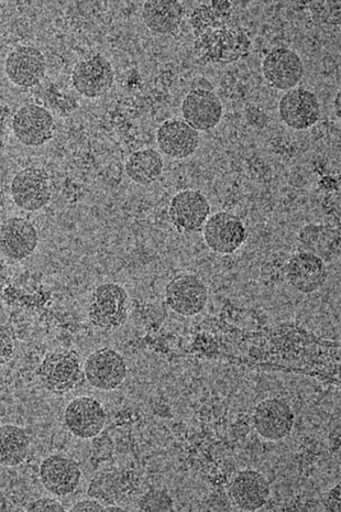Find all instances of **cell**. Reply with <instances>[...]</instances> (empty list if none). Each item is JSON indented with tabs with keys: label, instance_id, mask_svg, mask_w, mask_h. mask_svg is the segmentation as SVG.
I'll use <instances>...</instances> for the list:
<instances>
[{
	"label": "cell",
	"instance_id": "6da1fadb",
	"mask_svg": "<svg viewBox=\"0 0 341 512\" xmlns=\"http://www.w3.org/2000/svg\"><path fill=\"white\" fill-rule=\"evenodd\" d=\"M250 49L248 35L227 26L208 30L194 40V52L202 64L234 63L245 59Z\"/></svg>",
	"mask_w": 341,
	"mask_h": 512
},
{
	"label": "cell",
	"instance_id": "7a4b0ae2",
	"mask_svg": "<svg viewBox=\"0 0 341 512\" xmlns=\"http://www.w3.org/2000/svg\"><path fill=\"white\" fill-rule=\"evenodd\" d=\"M87 317L101 331L114 332L123 328L129 318L128 292L114 282L96 287L88 300Z\"/></svg>",
	"mask_w": 341,
	"mask_h": 512
},
{
	"label": "cell",
	"instance_id": "3957f363",
	"mask_svg": "<svg viewBox=\"0 0 341 512\" xmlns=\"http://www.w3.org/2000/svg\"><path fill=\"white\" fill-rule=\"evenodd\" d=\"M37 377L44 389L62 395L79 385L82 368L79 356L68 350H57L43 358Z\"/></svg>",
	"mask_w": 341,
	"mask_h": 512
},
{
	"label": "cell",
	"instance_id": "277c9868",
	"mask_svg": "<svg viewBox=\"0 0 341 512\" xmlns=\"http://www.w3.org/2000/svg\"><path fill=\"white\" fill-rule=\"evenodd\" d=\"M208 297L206 283L193 274L175 276L165 287V302L168 307L184 318L201 314L206 308Z\"/></svg>",
	"mask_w": 341,
	"mask_h": 512
},
{
	"label": "cell",
	"instance_id": "5b68a950",
	"mask_svg": "<svg viewBox=\"0 0 341 512\" xmlns=\"http://www.w3.org/2000/svg\"><path fill=\"white\" fill-rule=\"evenodd\" d=\"M204 241L218 255H233L247 241V228L239 217L229 212H217L208 217L203 227Z\"/></svg>",
	"mask_w": 341,
	"mask_h": 512
},
{
	"label": "cell",
	"instance_id": "8992f818",
	"mask_svg": "<svg viewBox=\"0 0 341 512\" xmlns=\"http://www.w3.org/2000/svg\"><path fill=\"white\" fill-rule=\"evenodd\" d=\"M84 375L93 388L113 391L124 384L128 366L125 358L113 348H99L86 358Z\"/></svg>",
	"mask_w": 341,
	"mask_h": 512
},
{
	"label": "cell",
	"instance_id": "52a82bcc",
	"mask_svg": "<svg viewBox=\"0 0 341 512\" xmlns=\"http://www.w3.org/2000/svg\"><path fill=\"white\" fill-rule=\"evenodd\" d=\"M252 421L262 439L279 442L288 438L293 431L295 415L288 402L268 398L258 403Z\"/></svg>",
	"mask_w": 341,
	"mask_h": 512
},
{
	"label": "cell",
	"instance_id": "ba28073f",
	"mask_svg": "<svg viewBox=\"0 0 341 512\" xmlns=\"http://www.w3.org/2000/svg\"><path fill=\"white\" fill-rule=\"evenodd\" d=\"M172 225L180 233H200L211 216V204L200 190L176 193L169 206Z\"/></svg>",
	"mask_w": 341,
	"mask_h": 512
},
{
	"label": "cell",
	"instance_id": "9c48e42d",
	"mask_svg": "<svg viewBox=\"0 0 341 512\" xmlns=\"http://www.w3.org/2000/svg\"><path fill=\"white\" fill-rule=\"evenodd\" d=\"M64 423L74 437L82 440L94 439L106 427V410L95 398H75L65 409Z\"/></svg>",
	"mask_w": 341,
	"mask_h": 512
},
{
	"label": "cell",
	"instance_id": "30bf717a",
	"mask_svg": "<svg viewBox=\"0 0 341 512\" xmlns=\"http://www.w3.org/2000/svg\"><path fill=\"white\" fill-rule=\"evenodd\" d=\"M262 73L273 89L288 92L302 81L304 64L292 49L274 48L263 59Z\"/></svg>",
	"mask_w": 341,
	"mask_h": 512
},
{
	"label": "cell",
	"instance_id": "8fae6325",
	"mask_svg": "<svg viewBox=\"0 0 341 512\" xmlns=\"http://www.w3.org/2000/svg\"><path fill=\"white\" fill-rule=\"evenodd\" d=\"M11 196L21 210L40 211L51 201V184L46 171L27 168L16 174L11 182Z\"/></svg>",
	"mask_w": 341,
	"mask_h": 512
},
{
	"label": "cell",
	"instance_id": "7c38bea8",
	"mask_svg": "<svg viewBox=\"0 0 341 512\" xmlns=\"http://www.w3.org/2000/svg\"><path fill=\"white\" fill-rule=\"evenodd\" d=\"M284 277L289 285L303 294H311L321 289L328 279L326 261L312 253L299 252L286 261Z\"/></svg>",
	"mask_w": 341,
	"mask_h": 512
},
{
	"label": "cell",
	"instance_id": "4fadbf2b",
	"mask_svg": "<svg viewBox=\"0 0 341 512\" xmlns=\"http://www.w3.org/2000/svg\"><path fill=\"white\" fill-rule=\"evenodd\" d=\"M115 82V70L101 54L85 59L75 65L72 72L74 89L87 98L104 96Z\"/></svg>",
	"mask_w": 341,
	"mask_h": 512
},
{
	"label": "cell",
	"instance_id": "5bb4252c",
	"mask_svg": "<svg viewBox=\"0 0 341 512\" xmlns=\"http://www.w3.org/2000/svg\"><path fill=\"white\" fill-rule=\"evenodd\" d=\"M183 121L200 132H209L222 121L224 107L214 91L192 89L181 106Z\"/></svg>",
	"mask_w": 341,
	"mask_h": 512
},
{
	"label": "cell",
	"instance_id": "9a60e30c",
	"mask_svg": "<svg viewBox=\"0 0 341 512\" xmlns=\"http://www.w3.org/2000/svg\"><path fill=\"white\" fill-rule=\"evenodd\" d=\"M13 130L22 145L40 147L53 137L54 118L47 108L29 104L15 114Z\"/></svg>",
	"mask_w": 341,
	"mask_h": 512
},
{
	"label": "cell",
	"instance_id": "2e32d148",
	"mask_svg": "<svg viewBox=\"0 0 341 512\" xmlns=\"http://www.w3.org/2000/svg\"><path fill=\"white\" fill-rule=\"evenodd\" d=\"M282 122L294 130L310 129L321 118V105L317 96L304 87L286 92L279 103Z\"/></svg>",
	"mask_w": 341,
	"mask_h": 512
},
{
	"label": "cell",
	"instance_id": "e0dca14e",
	"mask_svg": "<svg viewBox=\"0 0 341 512\" xmlns=\"http://www.w3.org/2000/svg\"><path fill=\"white\" fill-rule=\"evenodd\" d=\"M39 235L35 225L24 217H11L0 225V253L21 261L36 252Z\"/></svg>",
	"mask_w": 341,
	"mask_h": 512
},
{
	"label": "cell",
	"instance_id": "ac0fdd59",
	"mask_svg": "<svg viewBox=\"0 0 341 512\" xmlns=\"http://www.w3.org/2000/svg\"><path fill=\"white\" fill-rule=\"evenodd\" d=\"M39 475L44 488L59 497L74 493L82 479L80 465L60 454L47 457L40 465Z\"/></svg>",
	"mask_w": 341,
	"mask_h": 512
},
{
	"label": "cell",
	"instance_id": "d6986e66",
	"mask_svg": "<svg viewBox=\"0 0 341 512\" xmlns=\"http://www.w3.org/2000/svg\"><path fill=\"white\" fill-rule=\"evenodd\" d=\"M271 486L266 476L255 470L238 472L229 485L233 504L242 511H258L268 503Z\"/></svg>",
	"mask_w": 341,
	"mask_h": 512
},
{
	"label": "cell",
	"instance_id": "ffe728a7",
	"mask_svg": "<svg viewBox=\"0 0 341 512\" xmlns=\"http://www.w3.org/2000/svg\"><path fill=\"white\" fill-rule=\"evenodd\" d=\"M200 133L183 119L172 118L158 129L157 144L163 155L176 160L189 158L200 147Z\"/></svg>",
	"mask_w": 341,
	"mask_h": 512
},
{
	"label": "cell",
	"instance_id": "44dd1931",
	"mask_svg": "<svg viewBox=\"0 0 341 512\" xmlns=\"http://www.w3.org/2000/svg\"><path fill=\"white\" fill-rule=\"evenodd\" d=\"M5 71L8 79L15 85L33 87L46 76V58L35 47L20 46L8 54Z\"/></svg>",
	"mask_w": 341,
	"mask_h": 512
},
{
	"label": "cell",
	"instance_id": "7402d4cb",
	"mask_svg": "<svg viewBox=\"0 0 341 512\" xmlns=\"http://www.w3.org/2000/svg\"><path fill=\"white\" fill-rule=\"evenodd\" d=\"M143 23L159 35H170L178 30L184 17V7L176 0H149L141 9Z\"/></svg>",
	"mask_w": 341,
	"mask_h": 512
},
{
	"label": "cell",
	"instance_id": "603a6c76",
	"mask_svg": "<svg viewBox=\"0 0 341 512\" xmlns=\"http://www.w3.org/2000/svg\"><path fill=\"white\" fill-rule=\"evenodd\" d=\"M164 169L163 158L159 151L146 148L132 152L125 165L127 177L142 187L156 183Z\"/></svg>",
	"mask_w": 341,
	"mask_h": 512
},
{
	"label": "cell",
	"instance_id": "cb8c5ba5",
	"mask_svg": "<svg viewBox=\"0 0 341 512\" xmlns=\"http://www.w3.org/2000/svg\"><path fill=\"white\" fill-rule=\"evenodd\" d=\"M30 444L29 435L24 428L13 424L0 427V465L15 467L24 463Z\"/></svg>",
	"mask_w": 341,
	"mask_h": 512
},
{
	"label": "cell",
	"instance_id": "d4e9b609",
	"mask_svg": "<svg viewBox=\"0 0 341 512\" xmlns=\"http://www.w3.org/2000/svg\"><path fill=\"white\" fill-rule=\"evenodd\" d=\"M339 232L325 225H305L299 234V241L304 252L315 254L326 261V256L339 248Z\"/></svg>",
	"mask_w": 341,
	"mask_h": 512
},
{
	"label": "cell",
	"instance_id": "484cf974",
	"mask_svg": "<svg viewBox=\"0 0 341 512\" xmlns=\"http://www.w3.org/2000/svg\"><path fill=\"white\" fill-rule=\"evenodd\" d=\"M233 4L226 2H212L196 7L191 16L194 36H200L212 29L225 27L231 16Z\"/></svg>",
	"mask_w": 341,
	"mask_h": 512
},
{
	"label": "cell",
	"instance_id": "4316f807",
	"mask_svg": "<svg viewBox=\"0 0 341 512\" xmlns=\"http://www.w3.org/2000/svg\"><path fill=\"white\" fill-rule=\"evenodd\" d=\"M340 2H312L308 3V8L314 23L321 28H334L340 26Z\"/></svg>",
	"mask_w": 341,
	"mask_h": 512
},
{
	"label": "cell",
	"instance_id": "83f0119b",
	"mask_svg": "<svg viewBox=\"0 0 341 512\" xmlns=\"http://www.w3.org/2000/svg\"><path fill=\"white\" fill-rule=\"evenodd\" d=\"M141 511H174V500L164 489H151L138 503Z\"/></svg>",
	"mask_w": 341,
	"mask_h": 512
},
{
	"label": "cell",
	"instance_id": "f1b7e54d",
	"mask_svg": "<svg viewBox=\"0 0 341 512\" xmlns=\"http://www.w3.org/2000/svg\"><path fill=\"white\" fill-rule=\"evenodd\" d=\"M14 354V335L6 325L0 323V365L8 363Z\"/></svg>",
	"mask_w": 341,
	"mask_h": 512
},
{
	"label": "cell",
	"instance_id": "f546056e",
	"mask_svg": "<svg viewBox=\"0 0 341 512\" xmlns=\"http://www.w3.org/2000/svg\"><path fill=\"white\" fill-rule=\"evenodd\" d=\"M27 511H49V512H63L65 508L60 501L52 498H40L32 501L26 508Z\"/></svg>",
	"mask_w": 341,
	"mask_h": 512
},
{
	"label": "cell",
	"instance_id": "4dcf8cb0",
	"mask_svg": "<svg viewBox=\"0 0 341 512\" xmlns=\"http://www.w3.org/2000/svg\"><path fill=\"white\" fill-rule=\"evenodd\" d=\"M105 506L101 503V501L92 498V499H85L79 501V503H76L72 508L71 511L73 512H81V511H104Z\"/></svg>",
	"mask_w": 341,
	"mask_h": 512
},
{
	"label": "cell",
	"instance_id": "1f68e13d",
	"mask_svg": "<svg viewBox=\"0 0 341 512\" xmlns=\"http://www.w3.org/2000/svg\"><path fill=\"white\" fill-rule=\"evenodd\" d=\"M326 509L332 512H340V484L330 488L326 496Z\"/></svg>",
	"mask_w": 341,
	"mask_h": 512
},
{
	"label": "cell",
	"instance_id": "d6a6232c",
	"mask_svg": "<svg viewBox=\"0 0 341 512\" xmlns=\"http://www.w3.org/2000/svg\"><path fill=\"white\" fill-rule=\"evenodd\" d=\"M8 279V268L3 258H0V291L6 286Z\"/></svg>",
	"mask_w": 341,
	"mask_h": 512
},
{
	"label": "cell",
	"instance_id": "836d02e7",
	"mask_svg": "<svg viewBox=\"0 0 341 512\" xmlns=\"http://www.w3.org/2000/svg\"><path fill=\"white\" fill-rule=\"evenodd\" d=\"M334 106H335V114L340 119V117H341V113H340V110H341V94H340V92H338L337 95H336V98H335V101H334Z\"/></svg>",
	"mask_w": 341,
	"mask_h": 512
},
{
	"label": "cell",
	"instance_id": "e575fe53",
	"mask_svg": "<svg viewBox=\"0 0 341 512\" xmlns=\"http://www.w3.org/2000/svg\"><path fill=\"white\" fill-rule=\"evenodd\" d=\"M104 511H127V509L124 507L116 506L114 504V505L105 506Z\"/></svg>",
	"mask_w": 341,
	"mask_h": 512
}]
</instances>
